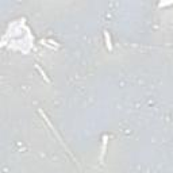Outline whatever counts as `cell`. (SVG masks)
<instances>
[{
	"instance_id": "6da1fadb",
	"label": "cell",
	"mask_w": 173,
	"mask_h": 173,
	"mask_svg": "<svg viewBox=\"0 0 173 173\" xmlns=\"http://www.w3.org/2000/svg\"><path fill=\"white\" fill-rule=\"evenodd\" d=\"M104 39H106V47L108 50H112V43H111V35L108 31H104Z\"/></svg>"
},
{
	"instance_id": "7a4b0ae2",
	"label": "cell",
	"mask_w": 173,
	"mask_h": 173,
	"mask_svg": "<svg viewBox=\"0 0 173 173\" xmlns=\"http://www.w3.org/2000/svg\"><path fill=\"white\" fill-rule=\"evenodd\" d=\"M106 146H107V135L103 137V147H102V154H100V161L103 162L104 160V154H106Z\"/></svg>"
},
{
	"instance_id": "3957f363",
	"label": "cell",
	"mask_w": 173,
	"mask_h": 173,
	"mask_svg": "<svg viewBox=\"0 0 173 173\" xmlns=\"http://www.w3.org/2000/svg\"><path fill=\"white\" fill-rule=\"evenodd\" d=\"M35 68H37V71H38V72L41 73V76H42L43 79H45V81H46V83H50V80H49V77L46 76V72L43 71V69L39 66V65H35Z\"/></svg>"
},
{
	"instance_id": "277c9868",
	"label": "cell",
	"mask_w": 173,
	"mask_h": 173,
	"mask_svg": "<svg viewBox=\"0 0 173 173\" xmlns=\"http://www.w3.org/2000/svg\"><path fill=\"white\" fill-rule=\"evenodd\" d=\"M173 1H164V3H160V7H165V6H172Z\"/></svg>"
}]
</instances>
